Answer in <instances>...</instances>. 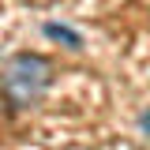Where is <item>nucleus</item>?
<instances>
[{
    "mask_svg": "<svg viewBox=\"0 0 150 150\" xmlns=\"http://www.w3.org/2000/svg\"><path fill=\"white\" fill-rule=\"evenodd\" d=\"M49 86H53V60L41 53H15L0 71V98L11 116L38 109Z\"/></svg>",
    "mask_w": 150,
    "mask_h": 150,
    "instance_id": "obj_1",
    "label": "nucleus"
},
{
    "mask_svg": "<svg viewBox=\"0 0 150 150\" xmlns=\"http://www.w3.org/2000/svg\"><path fill=\"white\" fill-rule=\"evenodd\" d=\"M41 30H45V38H53V41H64L68 49H83V34L71 30V26H64V23H45Z\"/></svg>",
    "mask_w": 150,
    "mask_h": 150,
    "instance_id": "obj_2",
    "label": "nucleus"
},
{
    "mask_svg": "<svg viewBox=\"0 0 150 150\" xmlns=\"http://www.w3.org/2000/svg\"><path fill=\"white\" fill-rule=\"evenodd\" d=\"M139 128H143V131H150V112H143V116H139Z\"/></svg>",
    "mask_w": 150,
    "mask_h": 150,
    "instance_id": "obj_3",
    "label": "nucleus"
}]
</instances>
